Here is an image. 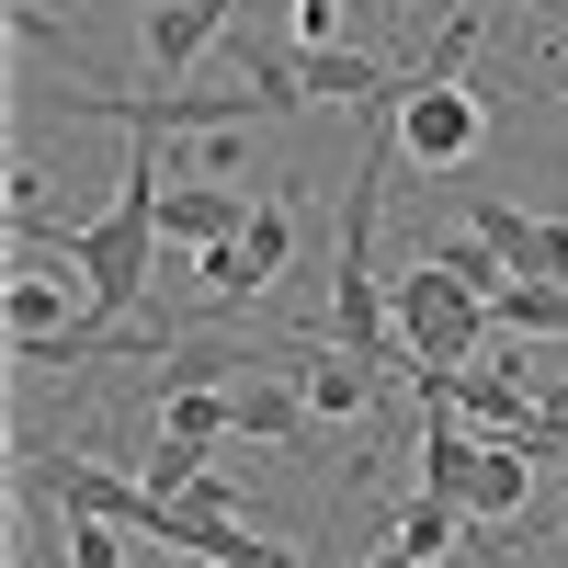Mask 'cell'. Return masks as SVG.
<instances>
[{
    "mask_svg": "<svg viewBox=\"0 0 568 568\" xmlns=\"http://www.w3.org/2000/svg\"><path fill=\"white\" fill-rule=\"evenodd\" d=\"M466 45H478V12H455L444 45L409 69V91L387 103L398 160H420V171H466V160L489 149V91H466V80H455V69H466Z\"/></svg>",
    "mask_w": 568,
    "mask_h": 568,
    "instance_id": "cell-1",
    "label": "cell"
},
{
    "mask_svg": "<svg viewBox=\"0 0 568 568\" xmlns=\"http://www.w3.org/2000/svg\"><path fill=\"white\" fill-rule=\"evenodd\" d=\"M34 114H69V125H125V136H171V125H262V114H296L284 91H262L251 69L227 80V91H194V80H171V91H45Z\"/></svg>",
    "mask_w": 568,
    "mask_h": 568,
    "instance_id": "cell-2",
    "label": "cell"
},
{
    "mask_svg": "<svg viewBox=\"0 0 568 568\" xmlns=\"http://www.w3.org/2000/svg\"><path fill=\"white\" fill-rule=\"evenodd\" d=\"M489 296L466 273H444L433 251H420L409 273H398V342H409V364H489Z\"/></svg>",
    "mask_w": 568,
    "mask_h": 568,
    "instance_id": "cell-3",
    "label": "cell"
},
{
    "mask_svg": "<svg viewBox=\"0 0 568 568\" xmlns=\"http://www.w3.org/2000/svg\"><path fill=\"white\" fill-rule=\"evenodd\" d=\"M23 478L58 500L69 524H125V535H160V511H171L149 478H136V466L91 455V444H69V455H58V444H34V466H23Z\"/></svg>",
    "mask_w": 568,
    "mask_h": 568,
    "instance_id": "cell-4",
    "label": "cell"
},
{
    "mask_svg": "<svg viewBox=\"0 0 568 568\" xmlns=\"http://www.w3.org/2000/svg\"><path fill=\"white\" fill-rule=\"evenodd\" d=\"M284 251H296V194H262V216L240 227V240H216V251L194 262V273H205V307H251V296H273Z\"/></svg>",
    "mask_w": 568,
    "mask_h": 568,
    "instance_id": "cell-5",
    "label": "cell"
},
{
    "mask_svg": "<svg viewBox=\"0 0 568 568\" xmlns=\"http://www.w3.org/2000/svg\"><path fill=\"white\" fill-rule=\"evenodd\" d=\"M262 205L240 194V182H160V240H194V251H216V240H240Z\"/></svg>",
    "mask_w": 568,
    "mask_h": 568,
    "instance_id": "cell-6",
    "label": "cell"
},
{
    "mask_svg": "<svg viewBox=\"0 0 568 568\" xmlns=\"http://www.w3.org/2000/svg\"><path fill=\"white\" fill-rule=\"evenodd\" d=\"M227 12H240V0H149V69L182 80V69H194L205 45L227 34Z\"/></svg>",
    "mask_w": 568,
    "mask_h": 568,
    "instance_id": "cell-7",
    "label": "cell"
},
{
    "mask_svg": "<svg viewBox=\"0 0 568 568\" xmlns=\"http://www.w3.org/2000/svg\"><path fill=\"white\" fill-rule=\"evenodd\" d=\"M296 387H307V409H318V420H364L387 375H375L364 353H342V342H329V353H307V364H296Z\"/></svg>",
    "mask_w": 568,
    "mask_h": 568,
    "instance_id": "cell-8",
    "label": "cell"
},
{
    "mask_svg": "<svg viewBox=\"0 0 568 568\" xmlns=\"http://www.w3.org/2000/svg\"><path fill=\"white\" fill-rule=\"evenodd\" d=\"M273 364H284V353H273ZM240 433H251V444H296V433H307V387L251 364V375H240Z\"/></svg>",
    "mask_w": 568,
    "mask_h": 568,
    "instance_id": "cell-9",
    "label": "cell"
},
{
    "mask_svg": "<svg viewBox=\"0 0 568 568\" xmlns=\"http://www.w3.org/2000/svg\"><path fill=\"white\" fill-rule=\"evenodd\" d=\"M160 433L171 444H240V387H160Z\"/></svg>",
    "mask_w": 568,
    "mask_h": 568,
    "instance_id": "cell-10",
    "label": "cell"
},
{
    "mask_svg": "<svg viewBox=\"0 0 568 568\" xmlns=\"http://www.w3.org/2000/svg\"><path fill=\"white\" fill-rule=\"evenodd\" d=\"M466 535H478V524H466V511H455L444 489H420V500H398V524H387V546H398V557H420V568H433V557H455Z\"/></svg>",
    "mask_w": 568,
    "mask_h": 568,
    "instance_id": "cell-11",
    "label": "cell"
},
{
    "mask_svg": "<svg viewBox=\"0 0 568 568\" xmlns=\"http://www.w3.org/2000/svg\"><path fill=\"white\" fill-rule=\"evenodd\" d=\"M69 318H91V307H69L58 273H12L0 284V329H12V342H45V329H69Z\"/></svg>",
    "mask_w": 568,
    "mask_h": 568,
    "instance_id": "cell-12",
    "label": "cell"
},
{
    "mask_svg": "<svg viewBox=\"0 0 568 568\" xmlns=\"http://www.w3.org/2000/svg\"><path fill=\"white\" fill-rule=\"evenodd\" d=\"M136 478H149L160 500H182V489H194V478H205V444H171V433H160L149 455H136Z\"/></svg>",
    "mask_w": 568,
    "mask_h": 568,
    "instance_id": "cell-13",
    "label": "cell"
},
{
    "mask_svg": "<svg viewBox=\"0 0 568 568\" xmlns=\"http://www.w3.org/2000/svg\"><path fill=\"white\" fill-rule=\"evenodd\" d=\"M342 34V0H296V45H329Z\"/></svg>",
    "mask_w": 568,
    "mask_h": 568,
    "instance_id": "cell-14",
    "label": "cell"
},
{
    "mask_svg": "<svg viewBox=\"0 0 568 568\" xmlns=\"http://www.w3.org/2000/svg\"><path fill=\"white\" fill-rule=\"evenodd\" d=\"M364 568H420V557H398V546H375V557H364Z\"/></svg>",
    "mask_w": 568,
    "mask_h": 568,
    "instance_id": "cell-15",
    "label": "cell"
},
{
    "mask_svg": "<svg viewBox=\"0 0 568 568\" xmlns=\"http://www.w3.org/2000/svg\"><path fill=\"white\" fill-rule=\"evenodd\" d=\"M160 568H227V557H160Z\"/></svg>",
    "mask_w": 568,
    "mask_h": 568,
    "instance_id": "cell-16",
    "label": "cell"
},
{
    "mask_svg": "<svg viewBox=\"0 0 568 568\" xmlns=\"http://www.w3.org/2000/svg\"><path fill=\"white\" fill-rule=\"evenodd\" d=\"M557 103H568V45H557Z\"/></svg>",
    "mask_w": 568,
    "mask_h": 568,
    "instance_id": "cell-17",
    "label": "cell"
},
{
    "mask_svg": "<svg viewBox=\"0 0 568 568\" xmlns=\"http://www.w3.org/2000/svg\"><path fill=\"white\" fill-rule=\"evenodd\" d=\"M524 12H535V23H546V12H557V0H524Z\"/></svg>",
    "mask_w": 568,
    "mask_h": 568,
    "instance_id": "cell-18",
    "label": "cell"
}]
</instances>
